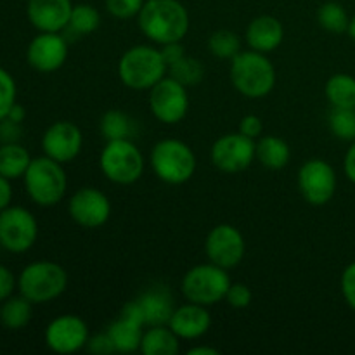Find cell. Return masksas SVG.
I'll use <instances>...</instances> for the list:
<instances>
[{
  "instance_id": "1",
  "label": "cell",
  "mask_w": 355,
  "mask_h": 355,
  "mask_svg": "<svg viewBox=\"0 0 355 355\" xmlns=\"http://www.w3.org/2000/svg\"><path fill=\"white\" fill-rule=\"evenodd\" d=\"M142 35L153 44L182 42L189 31V12L179 0H146L137 16Z\"/></svg>"
},
{
  "instance_id": "2",
  "label": "cell",
  "mask_w": 355,
  "mask_h": 355,
  "mask_svg": "<svg viewBox=\"0 0 355 355\" xmlns=\"http://www.w3.org/2000/svg\"><path fill=\"white\" fill-rule=\"evenodd\" d=\"M229 75L234 89L248 99H262L276 87V68L270 59L252 49L231 59Z\"/></svg>"
},
{
  "instance_id": "3",
  "label": "cell",
  "mask_w": 355,
  "mask_h": 355,
  "mask_svg": "<svg viewBox=\"0 0 355 355\" xmlns=\"http://www.w3.org/2000/svg\"><path fill=\"white\" fill-rule=\"evenodd\" d=\"M166 73L168 64L153 45H134L118 61V78L132 90H151Z\"/></svg>"
},
{
  "instance_id": "4",
  "label": "cell",
  "mask_w": 355,
  "mask_h": 355,
  "mask_svg": "<svg viewBox=\"0 0 355 355\" xmlns=\"http://www.w3.org/2000/svg\"><path fill=\"white\" fill-rule=\"evenodd\" d=\"M23 180L30 200L44 208L61 203L68 191V175L62 163L45 155L31 159Z\"/></svg>"
},
{
  "instance_id": "5",
  "label": "cell",
  "mask_w": 355,
  "mask_h": 355,
  "mask_svg": "<svg viewBox=\"0 0 355 355\" xmlns=\"http://www.w3.org/2000/svg\"><path fill=\"white\" fill-rule=\"evenodd\" d=\"M151 168L162 182L180 186L193 179L196 172V155L193 148L180 139H162L151 149Z\"/></svg>"
},
{
  "instance_id": "6",
  "label": "cell",
  "mask_w": 355,
  "mask_h": 355,
  "mask_svg": "<svg viewBox=\"0 0 355 355\" xmlns=\"http://www.w3.org/2000/svg\"><path fill=\"white\" fill-rule=\"evenodd\" d=\"M68 288L64 267L51 260L28 263L17 277V290L31 304H49L61 297Z\"/></svg>"
},
{
  "instance_id": "7",
  "label": "cell",
  "mask_w": 355,
  "mask_h": 355,
  "mask_svg": "<svg viewBox=\"0 0 355 355\" xmlns=\"http://www.w3.org/2000/svg\"><path fill=\"white\" fill-rule=\"evenodd\" d=\"M103 175L118 186H130L144 173V156L132 139L106 141L99 156Z\"/></svg>"
},
{
  "instance_id": "8",
  "label": "cell",
  "mask_w": 355,
  "mask_h": 355,
  "mask_svg": "<svg viewBox=\"0 0 355 355\" xmlns=\"http://www.w3.org/2000/svg\"><path fill=\"white\" fill-rule=\"evenodd\" d=\"M231 283L227 269L208 262L191 267L184 274L180 290L187 302L211 307L224 300Z\"/></svg>"
},
{
  "instance_id": "9",
  "label": "cell",
  "mask_w": 355,
  "mask_h": 355,
  "mask_svg": "<svg viewBox=\"0 0 355 355\" xmlns=\"http://www.w3.org/2000/svg\"><path fill=\"white\" fill-rule=\"evenodd\" d=\"M298 191L312 207H324L333 200L338 186L336 172L326 159L312 158L300 166L297 175Z\"/></svg>"
},
{
  "instance_id": "10",
  "label": "cell",
  "mask_w": 355,
  "mask_h": 355,
  "mask_svg": "<svg viewBox=\"0 0 355 355\" xmlns=\"http://www.w3.org/2000/svg\"><path fill=\"white\" fill-rule=\"evenodd\" d=\"M38 238V222L23 207H7L0 211V246L10 253L33 248Z\"/></svg>"
},
{
  "instance_id": "11",
  "label": "cell",
  "mask_w": 355,
  "mask_h": 355,
  "mask_svg": "<svg viewBox=\"0 0 355 355\" xmlns=\"http://www.w3.org/2000/svg\"><path fill=\"white\" fill-rule=\"evenodd\" d=\"M149 110L159 123H180L189 111L187 87L172 76H165L149 90Z\"/></svg>"
},
{
  "instance_id": "12",
  "label": "cell",
  "mask_w": 355,
  "mask_h": 355,
  "mask_svg": "<svg viewBox=\"0 0 355 355\" xmlns=\"http://www.w3.org/2000/svg\"><path fill=\"white\" fill-rule=\"evenodd\" d=\"M257 158V142L241 132L220 135L210 149V159L217 170L224 173H239L250 168Z\"/></svg>"
},
{
  "instance_id": "13",
  "label": "cell",
  "mask_w": 355,
  "mask_h": 355,
  "mask_svg": "<svg viewBox=\"0 0 355 355\" xmlns=\"http://www.w3.org/2000/svg\"><path fill=\"white\" fill-rule=\"evenodd\" d=\"M44 338L45 345L54 354H75L87 347L90 338L89 326L80 315L62 314L49 322Z\"/></svg>"
},
{
  "instance_id": "14",
  "label": "cell",
  "mask_w": 355,
  "mask_h": 355,
  "mask_svg": "<svg viewBox=\"0 0 355 355\" xmlns=\"http://www.w3.org/2000/svg\"><path fill=\"white\" fill-rule=\"evenodd\" d=\"M205 253L208 257V262L229 270L239 266L241 260L245 259V238L234 225L218 224L208 232L207 239H205Z\"/></svg>"
},
{
  "instance_id": "15",
  "label": "cell",
  "mask_w": 355,
  "mask_h": 355,
  "mask_svg": "<svg viewBox=\"0 0 355 355\" xmlns=\"http://www.w3.org/2000/svg\"><path fill=\"white\" fill-rule=\"evenodd\" d=\"M68 214L80 227H103L111 217V201L96 187H82L69 198Z\"/></svg>"
},
{
  "instance_id": "16",
  "label": "cell",
  "mask_w": 355,
  "mask_h": 355,
  "mask_svg": "<svg viewBox=\"0 0 355 355\" xmlns=\"http://www.w3.org/2000/svg\"><path fill=\"white\" fill-rule=\"evenodd\" d=\"M68 59V38L61 31H38L26 49V61L35 71L54 73Z\"/></svg>"
},
{
  "instance_id": "17",
  "label": "cell",
  "mask_w": 355,
  "mask_h": 355,
  "mask_svg": "<svg viewBox=\"0 0 355 355\" xmlns=\"http://www.w3.org/2000/svg\"><path fill=\"white\" fill-rule=\"evenodd\" d=\"M82 148L83 134L78 125H75L73 121H55L42 135L44 155L62 165L73 162L82 153Z\"/></svg>"
},
{
  "instance_id": "18",
  "label": "cell",
  "mask_w": 355,
  "mask_h": 355,
  "mask_svg": "<svg viewBox=\"0 0 355 355\" xmlns=\"http://www.w3.org/2000/svg\"><path fill=\"white\" fill-rule=\"evenodd\" d=\"M144 319L139 311L137 302L132 300L123 305L120 318L107 326L106 333L116 354H132L141 349L142 335H144Z\"/></svg>"
},
{
  "instance_id": "19",
  "label": "cell",
  "mask_w": 355,
  "mask_h": 355,
  "mask_svg": "<svg viewBox=\"0 0 355 355\" xmlns=\"http://www.w3.org/2000/svg\"><path fill=\"white\" fill-rule=\"evenodd\" d=\"M71 0H28L26 16L38 31H64L71 17Z\"/></svg>"
},
{
  "instance_id": "20",
  "label": "cell",
  "mask_w": 355,
  "mask_h": 355,
  "mask_svg": "<svg viewBox=\"0 0 355 355\" xmlns=\"http://www.w3.org/2000/svg\"><path fill=\"white\" fill-rule=\"evenodd\" d=\"M168 326L180 340L193 342V340L207 335L211 326V315L208 312V307H205V305L187 302L180 307H175L168 321Z\"/></svg>"
},
{
  "instance_id": "21",
  "label": "cell",
  "mask_w": 355,
  "mask_h": 355,
  "mask_svg": "<svg viewBox=\"0 0 355 355\" xmlns=\"http://www.w3.org/2000/svg\"><path fill=\"white\" fill-rule=\"evenodd\" d=\"M246 44L252 51L262 52V54H270L276 51L284 38V28L277 17L263 14L252 19V23L246 28Z\"/></svg>"
},
{
  "instance_id": "22",
  "label": "cell",
  "mask_w": 355,
  "mask_h": 355,
  "mask_svg": "<svg viewBox=\"0 0 355 355\" xmlns=\"http://www.w3.org/2000/svg\"><path fill=\"white\" fill-rule=\"evenodd\" d=\"M146 326L168 324L173 311V297L166 286H153L135 298Z\"/></svg>"
},
{
  "instance_id": "23",
  "label": "cell",
  "mask_w": 355,
  "mask_h": 355,
  "mask_svg": "<svg viewBox=\"0 0 355 355\" xmlns=\"http://www.w3.org/2000/svg\"><path fill=\"white\" fill-rule=\"evenodd\" d=\"M180 349V338L168 324L148 326L142 335L141 352L144 355H175Z\"/></svg>"
},
{
  "instance_id": "24",
  "label": "cell",
  "mask_w": 355,
  "mask_h": 355,
  "mask_svg": "<svg viewBox=\"0 0 355 355\" xmlns=\"http://www.w3.org/2000/svg\"><path fill=\"white\" fill-rule=\"evenodd\" d=\"M291 149L277 135H263L257 142V159L269 170H281L290 163Z\"/></svg>"
},
{
  "instance_id": "25",
  "label": "cell",
  "mask_w": 355,
  "mask_h": 355,
  "mask_svg": "<svg viewBox=\"0 0 355 355\" xmlns=\"http://www.w3.org/2000/svg\"><path fill=\"white\" fill-rule=\"evenodd\" d=\"M31 315H33V304L21 293L3 300L0 307V322L10 331L26 328L31 321Z\"/></svg>"
},
{
  "instance_id": "26",
  "label": "cell",
  "mask_w": 355,
  "mask_h": 355,
  "mask_svg": "<svg viewBox=\"0 0 355 355\" xmlns=\"http://www.w3.org/2000/svg\"><path fill=\"white\" fill-rule=\"evenodd\" d=\"M30 153L17 142H7L0 146V175L9 180L19 179L26 173L31 163Z\"/></svg>"
},
{
  "instance_id": "27",
  "label": "cell",
  "mask_w": 355,
  "mask_h": 355,
  "mask_svg": "<svg viewBox=\"0 0 355 355\" xmlns=\"http://www.w3.org/2000/svg\"><path fill=\"white\" fill-rule=\"evenodd\" d=\"M324 96L333 107L355 110V78L349 73L329 76L324 85Z\"/></svg>"
},
{
  "instance_id": "28",
  "label": "cell",
  "mask_w": 355,
  "mask_h": 355,
  "mask_svg": "<svg viewBox=\"0 0 355 355\" xmlns=\"http://www.w3.org/2000/svg\"><path fill=\"white\" fill-rule=\"evenodd\" d=\"M101 134L106 141H120V139L134 137V121L127 113L120 110H110L101 118Z\"/></svg>"
},
{
  "instance_id": "29",
  "label": "cell",
  "mask_w": 355,
  "mask_h": 355,
  "mask_svg": "<svg viewBox=\"0 0 355 355\" xmlns=\"http://www.w3.org/2000/svg\"><path fill=\"white\" fill-rule=\"evenodd\" d=\"M101 24V14L90 3H78L73 6L71 17L66 26V30L76 37H87V35L94 33Z\"/></svg>"
},
{
  "instance_id": "30",
  "label": "cell",
  "mask_w": 355,
  "mask_h": 355,
  "mask_svg": "<svg viewBox=\"0 0 355 355\" xmlns=\"http://www.w3.org/2000/svg\"><path fill=\"white\" fill-rule=\"evenodd\" d=\"M318 23L322 30L338 35L349 31L350 17L342 3L324 2L318 9Z\"/></svg>"
},
{
  "instance_id": "31",
  "label": "cell",
  "mask_w": 355,
  "mask_h": 355,
  "mask_svg": "<svg viewBox=\"0 0 355 355\" xmlns=\"http://www.w3.org/2000/svg\"><path fill=\"white\" fill-rule=\"evenodd\" d=\"M168 73L172 78L177 80V82H180L186 87H191L198 85V83L203 80L205 66L200 59L184 55L182 59H179V61L173 62L172 66H168Z\"/></svg>"
},
{
  "instance_id": "32",
  "label": "cell",
  "mask_w": 355,
  "mask_h": 355,
  "mask_svg": "<svg viewBox=\"0 0 355 355\" xmlns=\"http://www.w3.org/2000/svg\"><path fill=\"white\" fill-rule=\"evenodd\" d=\"M208 49L218 59H232L241 52V40L231 30H217L208 38Z\"/></svg>"
},
{
  "instance_id": "33",
  "label": "cell",
  "mask_w": 355,
  "mask_h": 355,
  "mask_svg": "<svg viewBox=\"0 0 355 355\" xmlns=\"http://www.w3.org/2000/svg\"><path fill=\"white\" fill-rule=\"evenodd\" d=\"M329 130L340 141H355V110L333 107L329 114Z\"/></svg>"
},
{
  "instance_id": "34",
  "label": "cell",
  "mask_w": 355,
  "mask_h": 355,
  "mask_svg": "<svg viewBox=\"0 0 355 355\" xmlns=\"http://www.w3.org/2000/svg\"><path fill=\"white\" fill-rule=\"evenodd\" d=\"M16 82L7 69L0 68V120L7 116L10 107L16 104Z\"/></svg>"
},
{
  "instance_id": "35",
  "label": "cell",
  "mask_w": 355,
  "mask_h": 355,
  "mask_svg": "<svg viewBox=\"0 0 355 355\" xmlns=\"http://www.w3.org/2000/svg\"><path fill=\"white\" fill-rule=\"evenodd\" d=\"M146 0H104L107 12L116 19H132L141 12Z\"/></svg>"
},
{
  "instance_id": "36",
  "label": "cell",
  "mask_w": 355,
  "mask_h": 355,
  "mask_svg": "<svg viewBox=\"0 0 355 355\" xmlns=\"http://www.w3.org/2000/svg\"><path fill=\"white\" fill-rule=\"evenodd\" d=\"M224 302L232 309H246L252 304V290L245 283H231Z\"/></svg>"
},
{
  "instance_id": "37",
  "label": "cell",
  "mask_w": 355,
  "mask_h": 355,
  "mask_svg": "<svg viewBox=\"0 0 355 355\" xmlns=\"http://www.w3.org/2000/svg\"><path fill=\"white\" fill-rule=\"evenodd\" d=\"M340 290H342L343 300L347 302V305L355 311V262L349 263L343 269L342 277H340Z\"/></svg>"
},
{
  "instance_id": "38",
  "label": "cell",
  "mask_w": 355,
  "mask_h": 355,
  "mask_svg": "<svg viewBox=\"0 0 355 355\" xmlns=\"http://www.w3.org/2000/svg\"><path fill=\"white\" fill-rule=\"evenodd\" d=\"M239 132L250 139L262 137V132H263L262 118L257 116V114H246V116H243L241 121H239Z\"/></svg>"
},
{
  "instance_id": "39",
  "label": "cell",
  "mask_w": 355,
  "mask_h": 355,
  "mask_svg": "<svg viewBox=\"0 0 355 355\" xmlns=\"http://www.w3.org/2000/svg\"><path fill=\"white\" fill-rule=\"evenodd\" d=\"M87 350L90 354H97V355H110V354H116L114 352V347L111 343V338L107 333H101V335L90 336L89 342H87Z\"/></svg>"
},
{
  "instance_id": "40",
  "label": "cell",
  "mask_w": 355,
  "mask_h": 355,
  "mask_svg": "<svg viewBox=\"0 0 355 355\" xmlns=\"http://www.w3.org/2000/svg\"><path fill=\"white\" fill-rule=\"evenodd\" d=\"M16 286L17 279L12 274V270L0 263V304H2L3 300H7L9 297H12Z\"/></svg>"
},
{
  "instance_id": "41",
  "label": "cell",
  "mask_w": 355,
  "mask_h": 355,
  "mask_svg": "<svg viewBox=\"0 0 355 355\" xmlns=\"http://www.w3.org/2000/svg\"><path fill=\"white\" fill-rule=\"evenodd\" d=\"M21 135L19 123H14L9 118L0 120V142L7 144V142H17Z\"/></svg>"
},
{
  "instance_id": "42",
  "label": "cell",
  "mask_w": 355,
  "mask_h": 355,
  "mask_svg": "<svg viewBox=\"0 0 355 355\" xmlns=\"http://www.w3.org/2000/svg\"><path fill=\"white\" fill-rule=\"evenodd\" d=\"M159 51H162L163 58H165L168 66H172L173 62H177L179 59H182L184 55H186V49H184V45L180 44V42H172V44L162 45Z\"/></svg>"
},
{
  "instance_id": "43",
  "label": "cell",
  "mask_w": 355,
  "mask_h": 355,
  "mask_svg": "<svg viewBox=\"0 0 355 355\" xmlns=\"http://www.w3.org/2000/svg\"><path fill=\"white\" fill-rule=\"evenodd\" d=\"M343 170L350 182L355 184V141H352L350 148L347 149L345 159H343Z\"/></svg>"
},
{
  "instance_id": "44",
  "label": "cell",
  "mask_w": 355,
  "mask_h": 355,
  "mask_svg": "<svg viewBox=\"0 0 355 355\" xmlns=\"http://www.w3.org/2000/svg\"><path fill=\"white\" fill-rule=\"evenodd\" d=\"M10 201H12V186H10V180L7 177L0 175V211L3 208L10 207Z\"/></svg>"
},
{
  "instance_id": "45",
  "label": "cell",
  "mask_w": 355,
  "mask_h": 355,
  "mask_svg": "<svg viewBox=\"0 0 355 355\" xmlns=\"http://www.w3.org/2000/svg\"><path fill=\"white\" fill-rule=\"evenodd\" d=\"M6 118H9L10 121H14V123H23L24 121V118H26V110H24L23 106H21V104H14L12 107H10L9 110V113H7V116Z\"/></svg>"
},
{
  "instance_id": "46",
  "label": "cell",
  "mask_w": 355,
  "mask_h": 355,
  "mask_svg": "<svg viewBox=\"0 0 355 355\" xmlns=\"http://www.w3.org/2000/svg\"><path fill=\"white\" fill-rule=\"evenodd\" d=\"M217 349H214V347H208V345H198V347H191L189 350H187V355H218Z\"/></svg>"
},
{
  "instance_id": "47",
  "label": "cell",
  "mask_w": 355,
  "mask_h": 355,
  "mask_svg": "<svg viewBox=\"0 0 355 355\" xmlns=\"http://www.w3.org/2000/svg\"><path fill=\"white\" fill-rule=\"evenodd\" d=\"M349 35L350 38L355 42V14L352 17H350V24H349Z\"/></svg>"
},
{
  "instance_id": "48",
  "label": "cell",
  "mask_w": 355,
  "mask_h": 355,
  "mask_svg": "<svg viewBox=\"0 0 355 355\" xmlns=\"http://www.w3.org/2000/svg\"><path fill=\"white\" fill-rule=\"evenodd\" d=\"M0 248H2V246H0Z\"/></svg>"
}]
</instances>
